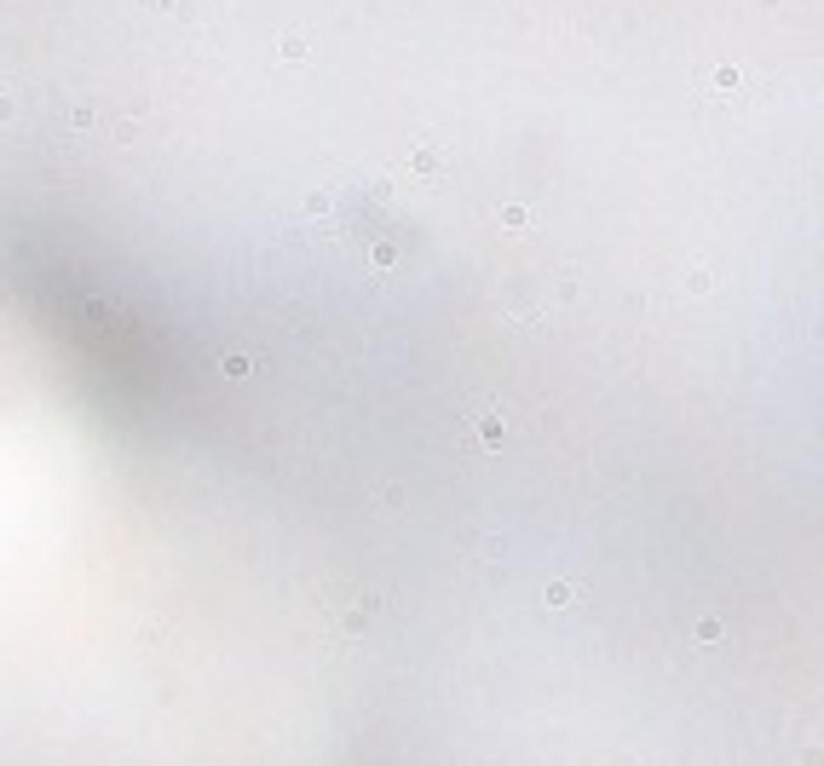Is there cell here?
I'll use <instances>...</instances> for the list:
<instances>
[{"mask_svg": "<svg viewBox=\"0 0 824 766\" xmlns=\"http://www.w3.org/2000/svg\"><path fill=\"white\" fill-rule=\"evenodd\" d=\"M502 225H508V231H530V208L525 202H508L502 208Z\"/></svg>", "mask_w": 824, "mask_h": 766, "instance_id": "6da1fadb", "label": "cell"}, {"mask_svg": "<svg viewBox=\"0 0 824 766\" xmlns=\"http://www.w3.org/2000/svg\"><path fill=\"white\" fill-rule=\"evenodd\" d=\"M479 444H490V450L502 444V421H496V415H484V421H479Z\"/></svg>", "mask_w": 824, "mask_h": 766, "instance_id": "7a4b0ae2", "label": "cell"}, {"mask_svg": "<svg viewBox=\"0 0 824 766\" xmlns=\"http://www.w3.org/2000/svg\"><path fill=\"white\" fill-rule=\"evenodd\" d=\"M248 369H254V357H242V352H231V357H225V374H231V381H242Z\"/></svg>", "mask_w": 824, "mask_h": 766, "instance_id": "3957f363", "label": "cell"}, {"mask_svg": "<svg viewBox=\"0 0 824 766\" xmlns=\"http://www.w3.org/2000/svg\"><path fill=\"white\" fill-rule=\"evenodd\" d=\"M571 599H576V588H565V582H554V588H547V605H554V611H565Z\"/></svg>", "mask_w": 824, "mask_h": 766, "instance_id": "277c9868", "label": "cell"}, {"mask_svg": "<svg viewBox=\"0 0 824 766\" xmlns=\"http://www.w3.org/2000/svg\"><path fill=\"white\" fill-rule=\"evenodd\" d=\"M415 168H421V173H439L444 156H439V150H415Z\"/></svg>", "mask_w": 824, "mask_h": 766, "instance_id": "5b68a950", "label": "cell"}, {"mask_svg": "<svg viewBox=\"0 0 824 766\" xmlns=\"http://www.w3.org/2000/svg\"><path fill=\"white\" fill-rule=\"evenodd\" d=\"M329 208H334L329 190H312V196H305V214H329Z\"/></svg>", "mask_w": 824, "mask_h": 766, "instance_id": "8992f818", "label": "cell"}, {"mask_svg": "<svg viewBox=\"0 0 824 766\" xmlns=\"http://www.w3.org/2000/svg\"><path fill=\"white\" fill-rule=\"evenodd\" d=\"M698 640H703V645L721 640V623H715V616H703V623H698Z\"/></svg>", "mask_w": 824, "mask_h": 766, "instance_id": "52a82bcc", "label": "cell"}, {"mask_svg": "<svg viewBox=\"0 0 824 766\" xmlns=\"http://www.w3.org/2000/svg\"><path fill=\"white\" fill-rule=\"evenodd\" d=\"M305 58V41H283V63H300Z\"/></svg>", "mask_w": 824, "mask_h": 766, "instance_id": "ba28073f", "label": "cell"}, {"mask_svg": "<svg viewBox=\"0 0 824 766\" xmlns=\"http://www.w3.org/2000/svg\"><path fill=\"white\" fill-rule=\"evenodd\" d=\"M70 127H92V104H75L70 110Z\"/></svg>", "mask_w": 824, "mask_h": 766, "instance_id": "9c48e42d", "label": "cell"}, {"mask_svg": "<svg viewBox=\"0 0 824 766\" xmlns=\"http://www.w3.org/2000/svg\"><path fill=\"white\" fill-rule=\"evenodd\" d=\"M139 139V121H116V144H133Z\"/></svg>", "mask_w": 824, "mask_h": 766, "instance_id": "30bf717a", "label": "cell"}, {"mask_svg": "<svg viewBox=\"0 0 824 766\" xmlns=\"http://www.w3.org/2000/svg\"><path fill=\"white\" fill-rule=\"evenodd\" d=\"M150 6H156V12H179V0H150Z\"/></svg>", "mask_w": 824, "mask_h": 766, "instance_id": "8fae6325", "label": "cell"}, {"mask_svg": "<svg viewBox=\"0 0 824 766\" xmlns=\"http://www.w3.org/2000/svg\"><path fill=\"white\" fill-rule=\"evenodd\" d=\"M0 121H12V99H6V92H0Z\"/></svg>", "mask_w": 824, "mask_h": 766, "instance_id": "7c38bea8", "label": "cell"}]
</instances>
